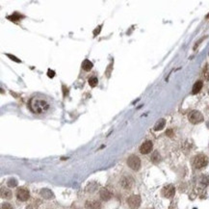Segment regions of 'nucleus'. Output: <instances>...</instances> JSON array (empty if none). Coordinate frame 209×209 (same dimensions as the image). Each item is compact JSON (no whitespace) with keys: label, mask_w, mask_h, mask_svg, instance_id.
<instances>
[{"label":"nucleus","mask_w":209,"mask_h":209,"mask_svg":"<svg viewBox=\"0 0 209 209\" xmlns=\"http://www.w3.org/2000/svg\"><path fill=\"white\" fill-rule=\"evenodd\" d=\"M93 63L91 62L90 60H85L83 63H82V68L84 69L85 71H90L91 69L93 68Z\"/></svg>","instance_id":"13"},{"label":"nucleus","mask_w":209,"mask_h":209,"mask_svg":"<svg viewBox=\"0 0 209 209\" xmlns=\"http://www.w3.org/2000/svg\"><path fill=\"white\" fill-rule=\"evenodd\" d=\"M1 198L2 199H9L12 198V192L11 190H9L7 188H2L1 189Z\"/></svg>","instance_id":"14"},{"label":"nucleus","mask_w":209,"mask_h":209,"mask_svg":"<svg viewBox=\"0 0 209 209\" xmlns=\"http://www.w3.org/2000/svg\"><path fill=\"white\" fill-rule=\"evenodd\" d=\"M88 82H89V85H90L91 87H93V88H94V87L97 86V84H98V79H97V77L92 76V77H90V78H89Z\"/></svg>","instance_id":"17"},{"label":"nucleus","mask_w":209,"mask_h":209,"mask_svg":"<svg viewBox=\"0 0 209 209\" xmlns=\"http://www.w3.org/2000/svg\"><path fill=\"white\" fill-rule=\"evenodd\" d=\"M99 197H100L102 201L108 202L112 198V193L107 188H101L100 191H99Z\"/></svg>","instance_id":"10"},{"label":"nucleus","mask_w":209,"mask_h":209,"mask_svg":"<svg viewBox=\"0 0 209 209\" xmlns=\"http://www.w3.org/2000/svg\"><path fill=\"white\" fill-rule=\"evenodd\" d=\"M47 75H48L49 78H53L55 76V71H51V69H48V71H47Z\"/></svg>","instance_id":"21"},{"label":"nucleus","mask_w":209,"mask_h":209,"mask_svg":"<svg viewBox=\"0 0 209 209\" xmlns=\"http://www.w3.org/2000/svg\"><path fill=\"white\" fill-rule=\"evenodd\" d=\"M41 195L42 196V197H45V199H51V197H52V193L50 192L49 190H47V189L42 190Z\"/></svg>","instance_id":"18"},{"label":"nucleus","mask_w":209,"mask_h":209,"mask_svg":"<svg viewBox=\"0 0 209 209\" xmlns=\"http://www.w3.org/2000/svg\"><path fill=\"white\" fill-rule=\"evenodd\" d=\"M208 162H209V159L208 157L205 155V154H198L196 155L194 159H193V166L196 168V169H202L204 167H206L208 165Z\"/></svg>","instance_id":"2"},{"label":"nucleus","mask_w":209,"mask_h":209,"mask_svg":"<svg viewBox=\"0 0 209 209\" xmlns=\"http://www.w3.org/2000/svg\"><path fill=\"white\" fill-rule=\"evenodd\" d=\"M29 106L33 113L38 115H42V114H45V113H47L50 110L51 104L45 97H35L31 98V100L29 102Z\"/></svg>","instance_id":"1"},{"label":"nucleus","mask_w":209,"mask_h":209,"mask_svg":"<svg viewBox=\"0 0 209 209\" xmlns=\"http://www.w3.org/2000/svg\"><path fill=\"white\" fill-rule=\"evenodd\" d=\"M165 124H166V120H165L164 119L159 120L157 123H156V124L154 125V130L155 131H158V130L163 129L165 127Z\"/></svg>","instance_id":"16"},{"label":"nucleus","mask_w":209,"mask_h":209,"mask_svg":"<svg viewBox=\"0 0 209 209\" xmlns=\"http://www.w3.org/2000/svg\"><path fill=\"white\" fill-rule=\"evenodd\" d=\"M188 119H189L191 123L198 124V123H202V121H203V116H202V114L199 111L194 110V111H192L189 114Z\"/></svg>","instance_id":"6"},{"label":"nucleus","mask_w":209,"mask_h":209,"mask_svg":"<svg viewBox=\"0 0 209 209\" xmlns=\"http://www.w3.org/2000/svg\"><path fill=\"white\" fill-rule=\"evenodd\" d=\"M7 185L9 187H16L17 185V180L15 179V178H10V179L7 181Z\"/></svg>","instance_id":"19"},{"label":"nucleus","mask_w":209,"mask_h":209,"mask_svg":"<svg viewBox=\"0 0 209 209\" xmlns=\"http://www.w3.org/2000/svg\"><path fill=\"white\" fill-rule=\"evenodd\" d=\"M175 194H176V188H175V186L172 184L166 185L162 189V196L164 198L171 199L175 196Z\"/></svg>","instance_id":"8"},{"label":"nucleus","mask_w":209,"mask_h":209,"mask_svg":"<svg viewBox=\"0 0 209 209\" xmlns=\"http://www.w3.org/2000/svg\"><path fill=\"white\" fill-rule=\"evenodd\" d=\"M127 166L131 169L132 171L138 172L139 170L141 169V166H142L141 159L135 154L130 155L129 157L127 158Z\"/></svg>","instance_id":"3"},{"label":"nucleus","mask_w":209,"mask_h":209,"mask_svg":"<svg viewBox=\"0 0 209 209\" xmlns=\"http://www.w3.org/2000/svg\"><path fill=\"white\" fill-rule=\"evenodd\" d=\"M120 185L124 190H130L134 185V179L131 177V176H123L120 179Z\"/></svg>","instance_id":"5"},{"label":"nucleus","mask_w":209,"mask_h":209,"mask_svg":"<svg viewBox=\"0 0 209 209\" xmlns=\"http://www.w3.org/2000/svg\"><path fill=\"white\" fill-rule=\"evenodd\" d=\"M26 209H38V207L34 204H29V205L26 206Z\"/></svg>","instance_id":"22"},{"label":"nucleus","mask_w":209,"mask_h":209,"mask_svg":"<svg viewBox=\"0 0 209 209\" xmlns=\"http://www.w3.org/2000/svg\"><path fill=\"white\" fill-rule=\"evenodd\" d=\"M100 28H101V26H98V29H95V30H94V36H97V33L98 34L99 32H100Z\"/></svg>","instance_id":"24"},{"label":"nucleus","mask_w":209,"mask_h":209,"mask_svg":"<svg viewBox=\"0 0 209 209\" xmlns=\"http://www.w3.org/2000/svg\"><path fill=\"white\" fill-rule=\"evenodd\" d=\"M206 17H209V15H207V16H206Z\"/></svg>","instance_id":"26"},{"label":"nucleus","mask_w":209,"mask_h":209,"mask_svg":"<svg viewBox=\"0 0 209 209\" xmlns=\"http://www.w3.org/2000/svg\"><path fill=\"white\" fill-rule=\"evenodd\" d=\"M202 86H203V83L202 81H197L196 83L194 84L193 86V89H192V94H196L201 92V90L202 89Z\"/></svg>","instance_id":"12"},{"label":"nucleus","mask_w":209,"mask_h":209,"mask_svg":"<svg viewBox=\"0 0 209 209\" xmlns=\"http://www.w3.org/2000/svg\"><path fill=\"white\" fill-rule=\"evenodd\" d=\"M150 160H151L152 163L158 164V163L160 162V161H161V156H160V154H159V152H158V151H154L153 153H152V155H151Z\"/></svg>","instance_id":"15"},{"label":"nucleus","mask_w":209,"mask_h":209,"mask_svg":"<svg viewBox=\"0 0 209 209\" xmlns=\"http://www.w3.org/2000/svg\"><path fill=\"white\" fill-rule=\"evenodd\" d=\"M126 202H127V205L130 209H138L141 205L142 199L139 195H132L127 199Z\"/></svg>","instance_id":"4"},{"label":"nucleus","mask_w":209,"mask_h":209,"mask_svg":"<svg viewBox=\"0 0 209 209\" xmlns=\"http://www.w3.org/2000/svg\"><path fill=\"white\" fill-rule=\"evenodd\" d=\"M16 199L19 202H27L30 198V193L25 188H19L16 190Z\"/></svg>","instance_id":"7"},{"label":"nucleus","mask_w":209,"mask_h":209,"mask_svg":"<svg viewBox=\"0 0 209 209\" xmlns=\"http://www.w3.org/2000/svg\"><path fill=\"white\" fill-rule=\"evenodd\" d=\"M153 149V144L151 141L147 140L146 142H144L141 147H140V152L142 154H149V152Z\"/></svg>","instance_id":"9"},{"label":"nucleus","mask_w":209,"mask_h":209,"mask_svg":"<svg viewBox=\"0 0 209 209\" xmlns=\"http://www.w3.org/2000/svg\"><path fill=\"white\" fill-rule=\"evenodd\" d=\"M205 78H206L207 80H209V69L205 72Z\"/></svg>","instance_id":"25"},{"label":"nucleus","mask_w":209,"mask_h":209,"mask_svg":"<svg viewBox=\"0 0 209 209\" xmlns=\"http://www.w3.org/2000/svg\"><path fill=\"white\" fill-rule=\"evenodd\" d=\"M1 209H14V208H13V206L11 205L10 203L5 202V203L1 204Z\"/></svg>","instance_id":"20"},{"label":"nucleus","mask_w":209,"mask_h":209,"mask_svg":"<svg viewBox=\"0 0 209 209\" xmlns=\"http://www.w3.org/2000/svg\"><path fill=\"white\" fill-rule=\"evenodd\" d=\"M86 209H101V204L98 201H95V199H91L88 201L85 204Z\"/></svg>","instance_id":"11"},{"label":"nucleus","mask_w":209,"mask_h":209,"mask_svg":"<svg viewBox=\"0 0 209 209\" xmlns=\"http://www.w3.org/2000/svg\"><path fill=\"white\" fill-rule=\"evenodd\" d=\"M7 56H8V57H10V58H11L12 60H14V61H16V62H17V63H19V62H20V61H19V60H17V59H16V57H14V56H12V55H10V54H8Z\"/></svg>","instance_id":"23"}]
</instances>
